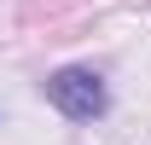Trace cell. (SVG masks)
Returning a JSON list of instances; mask_svg holds the SVG:
<instances>
[{
	"label": "cell",
	"mask_w": 151,
	"mask_h": 145,
	"mask_svg": "<svg viewBox=\"0 0 151 145\" xmlns=\"http://www.w3.org/2000/svg\"><path fill=\"white\" fill-rule=\"evenodd\" d=\"M47 93V105L58 116H70V122H99L105 110H111V87H105V75L99 70H81V64H64L41 81Z\"/></svg>",
	"instance_id": "cell-1"
}]
</instances>
